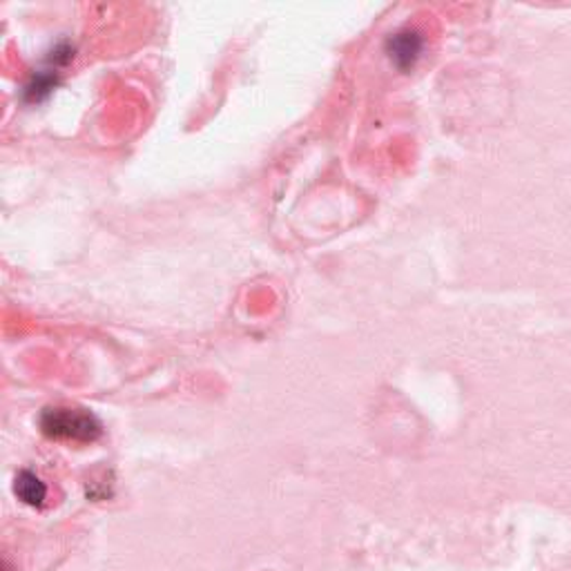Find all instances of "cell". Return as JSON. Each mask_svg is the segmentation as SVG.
Here are the masks:
<instances>
[{
  "mask_svg": "<svg viewBox=\"0 0 571 571\" xmlns=\"http://www.w3.org/2000/svg\"><path fill=\"white\" fill-rule=\"evenodd\" d=\"M40 429L52 440L69 442H94L103 427L94 414L86 409H69V406H52L40 416Z\"/></svg>",
  "mask_w": 571,
  "mask_h": 571,
  "instance_id": "1",
  "label": "cell"
},
{
  "mask_svg": "<svg viewBox=\"0 0 571 571\" xmlns=\"http://www.w3.org/2000/svg\"><path fill=\"white\" fill-rule=\"evenodd\" d=\"M422 52V38L418 31L404 29L389 38V56L399 69H409L416 65Z\"/></svg>",
  "mask_w": 571,
  "mask_h": 571,
  "instance_id": "2",
  "label": "cell"
},
{
  "mask_svg": "<svg viewBox=\"0 0 571 571\" xmlns=\"http://www.w3.org/2000/svg\"><path fill=\"white\" fill-rule=\"evenodd\" d=\"M14 492L16 496L29 505V507H43L46 498H48V486L46 482L40 480L36 473L31 471H21L16 475V484H14Z\"/></svg>",
  "mask_w": 571,
  "mask_h": 571,
  "instance_id": "3",
  "label": "cell"
}]
</instances>
